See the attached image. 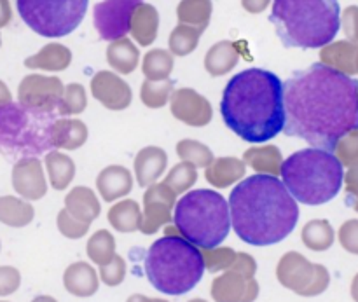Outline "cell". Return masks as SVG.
<instances>
[{"instance_id": "cell-1", "label": "cell", "mask_w": 358, "mask_h": 302, "mask_svg": "<svg viewBox=\"0 0 358 302\" xmlns=\"http://www.w3.org/2000/svg\"><path fill=\"white\" fill-rule=\"evenodd\" d=\"M283 107L287 136L334 152L341 136L358 129V80L313 63L283 82Z\"/></svg>"}, {"instance_id": "cell-2", "label": "cell", "mask_w": 358, "mask_h": 302, "mask_svg": "<svg viewBox=\"0 0 358 302\" xmlns=\"http://www.w3.org/2000/svg\"><path fill=\"white\" fill-rule=\"evenodd\" d=\"M231 222L241 241L269 247L285 240L299 220V206L275 175H252L229 196Z\"/></svg>"}, {"instance_id": "cell-3", "label": "cell", "mask_w": 358, "mask_h": 302, "mask_svg": "<svg viewBox=\"0 0 358 302\" xmlns=\"http://www.w3.org/2000/svg\"><path fill=\"white\" fill-rule=\"evenodd\" d=\"M220 114L227 128L245 142H268L285 124L283 82L268 70H243L227 82Z\"/></svg>"}, {"instance_id": "cell-4", "label": "cell", "mask_w": 358, "mask_h": 302, "mask_svg": "<svg viewBox=\"0 0 358 302\" xmlns=\"http://www.w3.org/2000/svg\"><path fill=\"white\" fill-rule=\"evenodd\" d=\"M269 21L285 48L318 49L341 28L338 0H275Z\"/></svg>"}, {"instance_id": "cell-5", "label": "cell", "mask_w": 358, "mask_h": 302, "mask_svg": "<svg viewBox=\"0 0 358 302\" xmlns=\"http://www.w3.org/2000/svg\"><path fill=\"white\" fill-rule=\"evenodd\" d=\"M280 173L294 199L310 206L324 205L336 198L345 180L341 161L320 147L292 154L282 161Z\"/></svg>"}, {"instance_id": "cell-6", "label": "cell", "mask_w": 358, "mask_h": 302, "mask_svg": "<svg viewBox=\"0 0 358 302\" xmlns=\"http://www.w3.org/2000/svg\"><path fill=\"white\" fill-rule=\"evenodd\" d=\"M205 273L203 254L184 238L166 234L150 245L145 255V275L152 287L168 296H182L194 289Z\"/></svg>"}, {"instance_id": "cell-7", "label": "cell", "mask_w": 358, "mask_h": 302, "mask_svg": "<svg viewBox=\"0 0 358 302\" xmlns=\"http://www.w3.org/2000/svg\"><path fill=\"white\" fill-rule=\"evenodd\" d=\"M173 220L182 236L192 245L220 247L231 229L229 203L219 192L198 189L175 203Z\"/></svg>"}, {"instance_id": "cell-8", "label": "cell", "mask_w": 358, "mask_h": 302, "mask_svg": "<svg viewBox=\"0 0 358 302\" xmlns=\"http://www.w3.org/2000/svg\"><path fill=\"white\" fill-rule=\"evenodd\" d=\"M56 112H41L13 100L0 105V152L9 159L35 157L52 149Z\"/></svg>"}, {"instance_id": "cell-9", "label": "cell", "mask_w": 358, "mask_h": 302, "mask_svg": "<svg viewBox=\"0 0 358 302\" xmlns=\"http://www.w3.org/2000/svg\"><path fill=\"white\" fill-rule=\"evenodd\" d=\"M90 0H16L21 20L42 37H65L84 20Z\"/></svg>"}, {"instance_id": "cell-10", "label": "cell", "mask_w": 358, "mask_h": 302, "mask_svg": "<svg viewBox=\"0 0 358 302\" xmlns=\"http://www.w3.org/2000/svg\"><path fill=\"white\" fill-rule=\"evenodd\" d=\"M280 283L299 296L313 297L325 292L331 282L329 271L320 264H311L297 252H289L280 261L276 269Z\"/></svg>"}, {"instance_id": "cell-11", "label": "cell", "mask_w": 358, "mask_h": 302, "mask_svg": "<svg viewBox=\"0 0 358 302\" xmlns=\"http://www.w3.org/2000/svg\"><path fill=\"white\" fill-rule=\"evenodd\" d=\"M143 0H103L94 6L93 21L103 41H117L129 31L131 17Z\"/></svg>"}, {"instance_id": "cell-12", "label": "cell", "mask_w": 358, "mask_h": 302, "mask_svg": "<svg viewBox=\"0 0 358 302\" xmlns=\"http://www.w3.org/2000/svg\"><path fill=\"white\" fill-rule=\"evenodd\" d=\"M63 82L58 77L27 76L17 87V100L28 108L56 112L63 96Z\"/></svg>"}, {"instance_id": "cell-13", "label": "cell", "mask_w": 358, "mask_h": 302, "mask_svg": "<svg viewBox=\"0 0 358 302\" xmlns=\"http://www.w3.org/2000/svg\"><path fill=\"white\" fill-rule=\"evenodd\" d=\"M177 203V194L166 184L149 185L143 194V215L140 222V231L143 234H154L161 226L173 219L171 210Z\"/></svg>"}, {"instance_id": "cell-14", "label": "cell", "mask_w": 358, "mask_h": 302, "mask_svg": "<svg viewBox=\"0 0 358 302\" xmlns=\"http://www.w3.org/2000/svg\"><path fill=\"white\" fill-rule=\"evenodd\" d=\"M170 98L171 114L178 121L185 122L189 126H198V128L206 126L212 121V105L205 96L196 93L194 89L184 87V89L173 91Z\"/></svg>"}, {"instance_id": "cell-15", "label": "cell", "mask_w": 358, "mask_h": 302, "mask_svg": "<svg viewBox=\"0 0 358 302\" xmlns=\"http://www.w3.org/2000/svg\"><path fill=\"white\" fill-rule=\"evenodd\" d=\"M91 93L103 107L110 110H124L131 103V89L115 73L101 70L91 80Z\"/></svg>"}, {"instance_id": "cell-16", "label": "cell", "mask_w": 358, "mask_h": 302, "mask_svg": "<svg viewBox=\"0 0 358 302\" xmlns=\"http://www.w3.org/2000/svg\"><path fill=\"white\" fill-rule=\"evenodd\" d=\"M13 187L24 199L37 201L48 192L42 164L37 157H23L13 168Z\"/></svg>"}, {"instance_id": "cell-17", "label": "cell", "mask_w": 358, "mask_h": 302, "mask_svg": "<svg viewBox=\"0 0 358 302\" xmlns=\"http://www.w3.org/2000/svg\"><path fill=\"white\" fill-rule=\"evenodd\" d=\"M259 294V285L254 276L229 268L224 275L213 280L212 297L215 301H254Z\"/></svg>"}, {"instance_id": "cell-18", "label": "cell", "mask_w": 358, "mask_h": 302, "mask_svg": "<svg viewBox=\"0 0 358 302\" xmlns=\"http://www.w3.org/2000/svg\"><path fill=\"white\" fill-rule=\"evenodd\" d=\"M96 189L105 201L112 203L131 192L133 177L124 166L114 164V166L101 170V173L96 178Z\"/></svg>"}, {"instance_id": "cell-19", "label": "cell", "mask_w": 358, "mask_h": 302, "mask_svg": "<svg viewBox=\"0 0 358 302\" xmlns=\"http://www.w3.org/2000/svg\"><path fill=\"white\" fill-rule=\"evenodd\" d=\"M168 156L159 147H145L135 157L136 182L142 187H149L163 175L166 168Z\"/></svg>"}, {"instance_id": "cell-20", "label": "cell", "mask_w": 358, "mask_h": 302, "mask_svg": "<svg viewBox=\"0 0 358 302\" xmlns=\"http://www.w3.org/2000/svg\"><path fill=\"white\" fill-rule=\"evenodd\" d=\"M87 140V128L77 119H56L51 128L52 149L76 150Z\"/></svg>"}, {"instance_id": "cell-21", "label": "cell", "mask_w": 358, "mask_h": 302, "mask_svg": "<svg viewBox=\"0 0 358 302\" xmlns=\"http://www.w3.org/2000/svg\"><path fill=\"white\" fill-rule=\"evenodd\" d=\"M63 283H65V289L77 297H90L98 290L96 271L86 262H76L66 268Z\"/></svg>"}, {"instance_id": "cell-22", "label": "cell", "mask_w": 358, "mask_h": 302, "mask_svg": "<svg viewBox=\"0 0 358 302\" xmlns=\"http://www.w3.org/2000/svg\"><path fill=\"white\" fill-rule=\"evenodd\" d=\"M205 170V178L213 187L226 189L243 177L245 163L236 157H220L213 159Z\"/></svg>"}, {"instance_id": "cell-23", "label": "cell", "mask_w": 358, "mask_h": 302, "mask_svg": "<svg viewBox=\"0 0 358 302\" xmlns=\"http://www.w3.org/2000/svg\"><path fill=\"white\" fill-rule=\"evenodd\" d=\"M65 208L70 215L86 224L93 222L101 210L94 192L87 187L72 189L65 198Z\"/></svg>"}, {"instance_id": "cell-24", "label": "cell", "mask_w": 358, "mask_h": 302, "mask_svg": "<svg viewBox=\"0 0 358 302\" xmlns=\"http://www.w3.org/2000/svg\"><path fill=\"white\" fill-rule=\"evenodd\" d=\"M325 48V45H324ZM357 51L358 48L352 42H336L322 49L320 59L325 65L346 73V76H355L357 73Z\"/></svg>"}, {"instance_id": "cell-25", "label": "cell", "mask_w": 358, "mask_h": 302, "mask_svg": "<svg viewBox=\"0 0 358 302\" xmlns=\"http://www.w3.org/2000/svg\"><path fill=\"white\" fill-rule=\"evenodd\" d=\"M238 59H240V55L233 42L222 41L206 52L205 69L213 77L226 76L238 65Z\"/></svg>"}, {"instance_id": "cell-26", "label": "cell", "mask_w": 358, "mask_h": 302, "mask_svg": "<svg viewBox=\"0 0 358 302\" xmlns=\"http://www.w3.org/2000/svg\"><path fill=\"white\" fill-rule=\"evenodd\" d=\"M72 62V52L62 44H48L41 52L24 59V66L28 69H42L59 72V70L69 69Z\"/></svg>"}, {"instance_id": "cell-27", "label": "cell", "mask_w": 358, "mask_h": 302, "mask_svg": "<svg viewBox=\"0 0 358 302\" xmlns=\"http://www.w3.org/2000/svg\"><path fill=\"white\" fill-rule=\"evenodd\" d=\"M131 30L133 37L136 38L140 45H150L157 35V13L154 7L140 3L136 7L135 14L131 17Z\"/></svg>"}, {"instance_id": "cell-28", "label": "cell", "mask_w": 358, "mask_h": 302, "mask_svg": "<svg viewBox=\"0 0 358 302\" xmlns=\"http://www.w3.org/2000/svg\"><path fill=\"white\" fill-rule=\"evenodd\" d=\"M108 222L119 233H133V231L140 229V222H142V213H140V206L133 199H126V201L115 203L107 215Z\"/></svg>"}, {"instance_id": "cell-29", "label": "cell", "mask_w": 358, "mask_h": 302, "mask_svg": "<svg viewBox=\"0 0 358 302\" xmlns=\"http://www.w3.org/2000/svg\"><path fill=\"white\" fill-rule=\"evenodd\" d=\"M35 210L30 203H24L13 196L0 198V222L9 227H24L34 220Z\"/></svg>"}, {"instance_id": "cell-30", "label": "cell", "mask_w": 358, "mask_h": 302, "mask_svg": "<svg viewBox=\"0 0 358 302\" xmlns=\"http://www.w3.org/2000/svg\"><path fill=\"white\" fill-rule=\"evenodd\" d=\"M138 49L128 38H117L107 49V62L121 73H131L138 65Z\"/></svg>"}, {"instance_id": "cell-31", "label": "cell", "mask_w": 358, "mask_h": 302, "mask_svg": "<svg viewBox=\"0 0 358 302\" xmlns=\"http://www.w3.org/2000/svg\"><path fill=\"white\" fill-rule=\"evenodd\" d=\"M45 168H48L49 182L56 191H63V189L69 187L70 182L73 180V175H76L73 161L62 152H49L45 156Z\"/></svg>"}, {"instance_id": "cell-32", "label": "cell", "mask_w": 358, "mask_h": 302, "mask_svg": "<svg viewBox=\"0 0 358 302\" xmlns=\"http://www.w3.org/2000/svg\"><path fill=\"white\" fill-rule=\"evenodd\" d=\"M243 161L250 168H254L257 173L278 175L280 166H282V152L276 147H255V149L247 150L243 154Z\"/></svg>"}, {"instance_id": "cell-33", "label": "cell", "mask_w": 358, "mask_h": 302, "mask_svg": "<svg viewBox=\"0 0 358 302\" xmlns=\"http://www.w3.org/2000/svg\"><path fill=\"white\" fill-rule=\"evenodd\" d=\"M301 238L310 250L324 252L334 243V229L327 220H311L304 226Z\"/></svg>"}, {"instance_id": "cell-34", "label": "cell", "mask_w": 358, "mask_h": 302, "mask_svg": "<svg viewBox=\"0 0 358 302\" xmlns=\"http://www.w3.org/2000/svg\"><path fill=\"white\" fill-rule=\"evenodd\" d=\"M142 70L143 76L149 80H164L170 77L171 70H173V58L170 52L163 51V49H152L143 58Z\"/></svg>"}, {"instance_id": "cell-35", "label": "cell", "mask_w": 358, "mask_h": 302, "mask_svg": "<svg viewBox=\"0 0 358 302\" xmlns=\"http://www.w3.org/2000/svg\"><path fill=\"white\" fill-rule=\"evenodd\" d=\"M87 257L93 262H96L98 266H103L107 262L112 261V257L115 255V241L108 231L100 229L98 233H94L93 236L87 241Z\"/></svg>"}, {"instance_id": "cell-36", "label": "cell", "mask_w": 358, "mask_h": 302, "mask_svg": "<svg viewBox=\"0 0 358 302\" xmlns=\"http://www.w3.org/2000/svg\"><path fill=\"white\" fill-rule=\"evenodd\" d=\"M171 93H173V82L170 79L164 80H149L142 84V91H140V98L143 103L149 108H161L166 105L170 100Z\"/></svg>"}, {"instance_id": "cell-37", "label": "cell", "mask_w": 358, "mask_h": 302, "mask_svg": "<svg viewBox=\"0 0 358 302\" xmlns=\"http://www.w3.org/2000/svg\"><path fill=\"white\" fill-rule=\"evenodd\" d=\"M177 154L182 161H187L196 168H206L213 161V152L196 140H182L177 143Z\"/></svg>"}, {"instance_id": "cell-38", "label": "cell", "mask_w": 358, "mask_h": 302, "mask_svg": "<svg viewBox=\"0 0 358 302\" xmlns=\"http://www.w3.org/2000/svg\"><path fill=\"white\" fill-rule=\"evenodd\" d=\"M210 0H184L178 7V16L185 23L198 24L199 30H205L210 20Z\"/></svg>"}, {"instance_id": "cell-39", "label": "cell", "mask_w": 358, "mask_h": 302, "mask_svg": "<svg viewBox=\"0 0 358 302\" xmlns=\"http://www.w3.org/2000/svg\"><path fill=\"white\" fill-rule=\"evenodd\" d=\"M196 180H198L196 166H192L191 163L184 161V163L171 168L168 177L164 178V184L170 189H173L175 194H180V192H185L187 189H191L196 184Z\"/></svg>"}, {"instance_id": "cell-40", "label": "cell", "mask_w": 358, "mask_h": 302, "mask_svg": "<svg viewBox=\"0 0 358 302\" xmlns=\"http://www.w3.org/2000/svg\"><path fill=\"white\" fill-rule=\"evenodd\" d=\"M203 30L199 28H192V27H177L173 30L170 37V49L173 55L177 56H185L189 52H192L198 45L199 35H201Z\"/></svg>"}, {"instance_id": "cell-41", "label": "cell", "mask_w": 358, "mask_h": 302, "mask_svg": "<svg viewBox=\"0 0 358 302\" xmlns=\"http://www.w3.org/2000/svg\"><path fill=\"white\" fill-rule=\"evenodd\" d=\"M87 98L86 91L80 84H69V86L63 89L62 101L58 105V114L59 115H76L86 108Z\"/></svg>"}, {"instance_id": "cell-42", "label": "cell", "mask_w": 358, "mask_h": 302, "mask_svg": "<svg viewBox=\"0 0 358 302\" xmlns=\"http://www.w3.org/2000/svg\"><path fill=\"white\" fill-rule=\"evenodd\" d=\"M205 266L210 273L217 271H226L233 266V262L236 261V252L231 250V248H205Z\"/></svg>"}, {"instance_id": "cell-43", "label": "cell", "mask_w": 358, "mask_h": 302, "mask_svg": "<svg viewBox=\"0 0 358 302\" xmlns=\"http://www.w3.org/2000/svg\"><path fill=\"white\" fill-rule=\"evenodd\" d=\"M336 157L346 166H352L358 161V129L346 133L345 136L339 138V142L334 147Z\"/></svg>"}, {"instance_id": "cell-44", "label": "cell", "mask_w": 358, "mask_h": 302, "mask_svg": "<svg viewBox=\"0 0 358 302\" xmlns=\"http://www.w3.org/2000/svg\"><path fill=\"white\" fill-rule=\"evenodd\" d=\"M58 229L63 236L70 238V240H79V238H83L90 231V224L77 220L76 217H72L66 212V208H63L58 213Z\"/></svg>"}, {"instance_id": "cell-45", "label": "cell", "mask_w": 358, "mask_h": 302, "mask_svg": "<svg viewBox=\"0 0 358 302\" xmlns=\"http://www.w3.org/2000/svg\"><path fill=\"white\" fill-rule=\"evenodd\" d=\"M126 276V266L122 257L114 255L110 262L100 266V278L105 285L108 287H117L119 283H122Z\"/></svg>"}, {"instance_id": "cell-46", "label": "cell", "mask_w": 358, "mask_h": 302, "mask_svg": "<svg viewBox=\"0 0 358 302\" xmlns=\"http://www.w3.org/2000/svg\"><path fill=\"white\" fill-rule=\"evenodd\" d=\"M339 243L346 252L358 255V220H348L339 229Z\"/></svg>"}, {"instance_id": "cell-47", "label": "cell", "mask_w": 358, "mask_h": 302, "mask_svg": "<svg viewBox=\"0 0 358 302\" xmlns=\"http://www.w3.org/2000/svg\"><path fill=\"white\" fill-rule=\"evenodd\" d=\"M21 283V276L17 269L9 268V266H2L0 268V297L10 296L17 290Z\"/></svg>"}, {"instance_id": "cell-48", "label": "cell", "mask_w": 358, "mask_h": 302, "mask_svg": "<svg viewBox=\"0 0 358 302\" xmlns=\"http://www.w3.org/2000/svg\"><path fill=\"white\" fill-rule=\"evenodd\" d=\"M346 180V205L358 212V161L350 166Z\"/></svg>"}, {"instance_id": "cell-49", "label": "cell", "mask_w": 358, "mask_h": 302, "mask_svg": "<svg viewBox=\"0 0 358 302\" xmlns=\"http://www.w3.org/2000/svg\"><path fill=\"white\" fill-rule=\"evenodd\" d=\"M269 0H243L245 9L250 10V13H261L266 6H268Z\"/></svg>"}, {"instance_id": "cell-50", "label": "cell", "mask_w": 358, "mask_h": 302, "mask_svg": "<svg viewBox=\"0 0 358 302\" xmlns=\"http://www.w3.org/2000/svg\"><path fill=\"white\" fill-rule=\"evenodd\" d=\"M10 20V9L7 0H0V27H6Z\"/></svg>"}, {"instance_id": "cell-51", "label": "cell", "mask_w": 358, "mask_h": 302, "mask_svg": "<svg viewBox=\"0 0 358 302\" xmlns=\"http://www.w3.org/2000/svg\"><path fill=\"white\" fill-rule=\"evenodd\" d=\"M10 100H13V98H10L9 87H7L6 84H3L2 80H0V105L7 103V101H10Z\"/></svg>"}, {"instance_id": "cell-52", "label": "cell", "mask_w": 358, "mask_h": 302, "mask_svg": "<svg viewBox=\"0 0 358 302\" xmlns=\"http://www.w3.org/2000/svg\"><path fill=\"white\" fill-rule=\"evenodd\" d=\"M352 296L353 299L358 301V275L355 276V280H353V285H352Z\"/></svg>"}, {"instance_id": "cell-53", "label": "cell", "mask_w": 358, "mask_h": 302, "mask_svg": "<svg viewBox=\"0 0 358 302\" xmlns=\"http://www.w3.org/2000/svg\"><path fill=\"white\" fill-rule=\"evenodd\" d=\"M357 73H358V51H357Z\"/></svg>"}, {"instance_id": "cell-54", "label": "cell", "mask_w": 358, "mask_h": 302, "mask_svg": "<svg viewBox=\"0 0 358 302\" xmlns=\"http://www.w3.org/2000/svg\"><path fill=\"white\" fill-rule=\"evenodd\" d=\"M0 44H2V41H0Z\"/></svg>"}]
</instances>
